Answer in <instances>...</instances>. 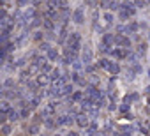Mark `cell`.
I'll return each instance as SVG.
<instances>
[{"label":"cell","mask_w":150,"mask_h":136,"mask_svg":"<svg viewBox=\"0 0 150 136\" xmlns=\"http://www.w3.org/2000/svg\"><path fill=\"white\" fill-rule=\"evenodd\" d=\"M120 110H122V111H125V110H129V102H127V104H122V106H120Z\"/></svg>","instance_id":"cell-23"},{"label":"cell","mask_w":150,"mask_h":136,"mask_svg":"<svg viewBox=\"0 0 150 136\" xmlns=\"http://www.w3.org/2000/svg\"><path fill=\"white\" fill-rule=\"evenodd\" d=\"M27 2H28V0H16V4H18V5H25Z\"/></svg>","instance_id":"cell-24"},{"label":"cell","mask_w":150,"mask_h":136,"mask_svg":"<svg viewBox=\"0 0 150 136\" xmlns=\"http://www.w3.org/2000/svg\"><path fill=\"white\" fill-rule=\"evenodd\" d=\"M87 136H95V127H90V129L87 131Z\"/></svg>","instance_id":"cell-17"},{"label":"cell","mask_w":150,"mask_h":136,"mask_svg":"<svg viewBox=\"0 0 150 136\" xmlns=\"http://www.w3.org/2000/svg\"><path fill=\"white\" fill-rule=\"evenodd\" d=\"M76 124H78L79 127H87V126H88V117H87V115H79V117H76Z\"/></svg>","instance_id":"cell-2"},{"label":"cell","mask_w":150,"mask_h":136,"mask_svg":"<svg viewBox=\"0 0 150 136\" xmlns=\"http://www.w3.org/2000/svg\"><path fill=\"white\" fill-rule=\"evenodd\" d=\"M81 97H83L81 92H74V96H73V99H81Z\"/></svg>","instance_id":"cell-22"},{"label":"cell","mask_w":150,"mask_h":136,"mask_svg":"<svg viewBox=\"0 0 150 136\" xmlns=\"http://www.w3.org/2000/svg\"><path fill=\"white\" fill-rule=\"evenodd\" d=\"M83 62L85 64H90L92 62V50L88 46H85V50H83Z\"/></svg>","instance_id":"cell-1"},{"label":"cell","mask_w":150,"mask_h":136,"mask_svg":"<svg viewBox=\"0 0 150 136\" xmlns=\"http://www.w3.org/2000/svg\"><path fill=\"white\" fill-rule=\"evenodd\" d=\"M2 131H4V134H9V133H11V127H9V126H4Z\"/></svg>","instance_id":"cell-19"},{"label":"cell","mask_w":150,"mask_h":136,"mask_svg":"<svg viewBox=\"0 0 150 136\" xmlns=\"http://www.w3.org/2000/svg\"><path fill=\"white\" fill-rule=\"evenodd\" d=\"M67 136H76V134H74V133H69V134H67Z\"/></svg>","instance_id":"cell-31"},{"label":"cell","mask_w":150,"mask_h":136,"mask_svg":"<svg viewBox=\"0 0 150 136\" xmlns=\"http://www.w3.org/2000/svg\"><path fill=\"white\" fill-rule=\"evenodd\" d=\"M49 69H51V67H49V66H48V64H44V66H42V71H44V72H48V71H49Z\"/></svg>","instance_id":"cell-26"},{"label":"cell","mask_w":150,"mask_h":136,"mask_svg":"<svg viewBox=\"0 0 150 136\" xmlns=\"http://www.w3.org/2000/svg\"><path fill=\"white\" fill-rule=\"evenodd\" d=\"M37 81L41 83V85H42V83H48V78H46V74H41V76L37 78Z\"/></svg>","instance_id":"cell-12"},{"label":"cell","mask_w":150,"mask_h":136,"mask_svg":"<svg viewBox=\"0 0 150 136\" xmlns=\"http://www.w3.org/2000/svg\"><path fill=\"white\" fill-rule=\"evenodd\" d=\"M57 136H58V134H57Z\"/></svg>","instance_id":"cell-33"},{"label":"cell","mask_w":150,"mask_h":136,"mask_svg":"<svg viewBox=\"0 0 150 136\" xmlns=\"http://www.w3.org/2000/svg\"><path fill=\"white\" fill-rule=\"evenodd\" d=\"M104 20H106V21H111V20H113V16H111V14H110V12H108V14L104 16Z\"/></svg>","instance_id":"cell-25"},{"label":"cell","mask_w":150,"mask_h":136,"mask_svg":"<svg viewBox=\"0 0 150 136\" xmlns=\"http://www.w3.org/2000/svg\"><path fill=\"white\" fill-rule=\"evenodd\" d=\"M44 27H46V28H48V30H49V28H51V27H53V25H51V21H46V23H44Z\"/></svg>","instance_id":"cell-27"},{"label":"cell","mask_w":150,"mask_h":136,"mask_svg":"<svg viewBox=\"0 0 150 136\" xmlns=\"http://www.w3.org/2000/svg\"><path fill=\"white\" fill-rule=\"evenodd\" d=\"M115 42L116 44H120V46H129V39L127 37H124V35H115Z\"/></svg>","instance_id":"cell-3"},{"label":"cell","mask_w":150,"mask_h":136,"mask_svg":"<svg viewBox=\"0 0 150 136\" xmlns=\"http://www.w3.org/2000/svg\"><path fill=\"white\" fill-rule=\"evenodd\" d=\"M4 2H5V0H4Z\"/></svg>","instance_id":"cell-32"},{"label":"cell","mask_w":150,"mask_h":136,"mask_svg":"<svg viewBox=\"0 0 150 136\" xmlns=\"http://www.w3.org/2000/svg\"><path fill=\"white\" fill-rule=\"evenodd\" d=\"M129 28H131V30H136V28H138V25H136V23H131V27H129Z\"/></svg>","instance_id":"cell-28"},{"label":"cell","mask_w":150,"mask_h":136,"mask_svg":"<svg viewBox=\"0 0 150 136\" xmlns=\"http://www.w3.org/2000/svg\"><path fill=\"white\" fill-rule=\"evenodd\" d=\"M99 66H101V67H110V64H108L106 58H101V60H99Z\"/></svg>","instance_id":"cell-14"},{"label":"cell","mask_w":150,"mask_h":136,"mask_svg":"<svg viewBox=\"0 0 150 136\" xmlns=\"http://www.w3.org/2000/svg\"><path fill=\"white\" fill-rule=\"evenodd\" d=\"M2 111H4V113H7V111H9V102H7V101L2 102Z\"/></svg>","instance_id":"cell-15"},{"label":"cell","mask_w":150,"mask_h":136,"mask_svg":"<svg viewBox=\"0 0 150 136\" xmlns=\"http://www.w3.org/2000/svg\"><path fill=\"white\" fill-rule=\"evenodd\" d=\"M111 9H118V4L116 2H111Z\"/></svg>","instance_id":"cell-30"},{"label":"cell","mask_w":150,"mask_h":136,"mask_svg":"<svg viewBox=\"0 0 150 136\" xmlns=\"http://www.w3.org/2000/svg\"><path fill=\"white\" fill-rule=\"evenodd\" d=\"M53 110H55V104H49V106H46V108L42 110V115H51Z\"/></svg>","instance_id":"cell-6"},{"label":"cell","mask_w":150,"mask_h":136,"mask_svg":"<svg viewBox=\"0 0 150 136\" xmlns=\"http://www.w3.org/2000/svg\"><path fill=\"white\" fill-rule=\"evenodd\" d=\"M110 42H115V37L110 34H106L104 35V44H110Z\"/></svg>","instance_id":"cell-9"},{"label":"cell","mask_w":150,"mask_h":136,"mask_svg":"<svg viewBox=\"0 0 150 136\" xmlns=\"http://www.w3.org/2000/svg\"><path fill=\"white\" fill-rule=\"evenodd\" d=\"M18 117H20V115H18L16 111H9V120H11V122H14V120H18Z\"/></svg>","instance_id":"cell-11"},{"label":"cell","mask_w":150,"mask_h":136,"mask_svg":"<svg viewBox=\"0 0 150 136\" xmlns=\"http://www.w3.org/2000/svg\"><path fill=\"white\" fill-rule=\"evenodd\" d=\"M111 53H113V57H116V58H122V57H125V51H122V50H113Z\"/></svg>","instance_id":"cell-7"},{"label":"cell","mask_w":150,"mask_h":136,"mask_svg":"<svg viewBox=\"0 0 150 136\" xmlns=\"http://www.w3.org/2000/svg\"><path fill=\"white\" fill-rule=\"evenodd\" d=\"M21 117H28V110H23L21 111Z\"/></svg>","instance_id":"cell-29"},{"label":"cell","mask_w":150,"mask_h":136,"mask_svg":"<svg viewBox=\"0 0 150 136\" xmlns=\"http://www.w3.org/2000/svg\"><path fill=\"white\" fill-rule=\"evenodd\" d=\"M101 7L108 9V7H111V2H110V0H103V2H101Z\"/></svg>","instance_id":"cell-13"},{"label":"cell","mask_w":150,"mask_h":136,"mask_svg":"<svg viewBox=\"0 0 150 136\" xmlns=\"http://www.w3.org/2000/svg\"><path fill=\"white\" fill-rule=\"evenodd\" d=\"M110 71H111L113 74H116V72H118V71H120V66H118V64H115V62H113V64H110Z\"/></svg>","instance_id":"cell-8"},{"label":"cell","mask_w":150,"mask_h":136,"mask_svg":"<svg viewBox=\"0 0 150 136\" xmlns=\"http://www.w3.org/2000/svg\"><path fill=\"white\" fill-rule=\"evenodd\" d=\"M71 92H73V85H65V87L60 90V94H62V96H69Z\"/></svg>","instance_id":"cell-5"},{"label":"cell","mask_w":150,"mask_h":136,"mask_svg":"<svg viewBox=\"0 0 150 136\" xmlns=\"http://www.w3.org/2000/svg\"><path fill=\"white\" fill-rule=\"evenodd\" d=\"M145 4H147V0H136V5H138V7H143Z\"/></svg>","instance_id":"cell-20"},{"label":"cell","mask_w":150,"mask_h":136,"mask_svg":"<svg viewBox=\"0 0 150 136\" xmlns=\"http://www.w3.org/2000/svg\"><path fill=\"white\" fill-rule=\"evenodd\" d=\"M48 57H49L51 60H55V58L58 57V53H57V50H49V51H48Z\"/></svg>","instance_id":"cell-10"},{"label":"cell","mask_w":150,"mask_h":136,"mask_svg":"<svg viewBox=\"0 0 150 136\" xmlns=\"http://www.w3.org/2000/svg\"><path fill=\"white\" fill-rule=\"evenodd\" d=\"M74 21L76 23H83V9H76L74 11Z\"/></svg>","instance_id":"cell-4"},{"label":"cell","mask_w":150,"mask_h":136,"mask_svg":"<svg viewBox=\"0 0 150 136\" xmlns=\"http://www.w3.org/2000/svg\"><path fill=\"white\" fill-rule=\"evenodd\" d=\"M44 124H46V127H55V122H53V120H49V118H48Z\"/></svg>","instance_id":"cell-18"},{"label":"cell","mask_w":150,"mask_h":136,"mask_svg":"<svg viewBox=\"0 0 150 136\" xmlns=\"http://www.w3.org/2000/svg\"><path fill=\"white\" fill-rule=\"evenodd\" d=\"M41 50H42V51H49V44H48V42H42V44H41Z\"/></svg>","instance_id":"cell-16"},{"label":"cell","mask_w":150,"mask_h":136,"mask_svg":"<svg viewBox=\"0 0 150 136\" xmlns=\"http://www.w3.org/2000/svg\"><path fill=\"white\" fill-rule=\"evenodd\" d=\"M37 131H39L37 126H32V127H30V133H32V134H37Z\"/></svg>","instance_id":"cell-21"}]
</instances>
